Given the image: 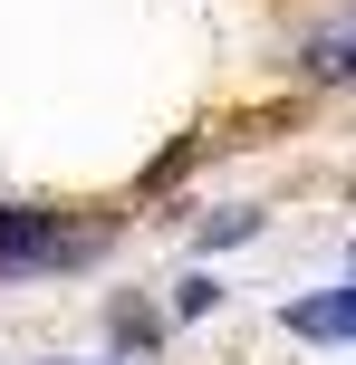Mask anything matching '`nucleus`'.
I'll list each match as a JSON object with an SVG mask.
<instances>
[{
	"instance_id": "f257e3e1",
	"label": "nucleus",
	"mask_w": 356,
	"mask_h": 365,
	"mask_svg": "<svg viewBox=\"0 0 356 365\" xmlns=\"http://www.w3.org/2000/svg\"><path fill=\"white\" fill-rule=\"evenodd\" d=\"M96 250H106V231H68L58 212L0 202V279H29V269H87Z\"/></svg>"
},
{
	"instance_id": "f03ea898",
	"label": "nucleus",
	"mask_w": 356,
	"mask_h": 365,
	"mask_svg": "<svg viewBox=\"0 0 356 365\" xmlns=\"http://www.w3.org/2000/svg\"><path fill=\"white\" fill-rule=\"evenodd\" d=\"M299 68H308V87H356V0L327 10L318 29L299 38Z\"/></svg>"
},
{
	"instance_id": "7ed1b4c3",
	"label": "nucleus",
	"mask_w": 356,
	"mask_h": 365,
	"mask_svg": "<svg viewBox=\"0 0 356 365\" xmlns=\"http://www.w3.org/2000/svg\"><path fill=\"white\" fill-rule=\"evenodd\" d=\"M289 336H308V346H347L356 336V289H318L289 308Z\"/></svg>"
},
{
	"instance_id": "20e7f679",
	"label": "nucleus",
	"mask_w": 356,
	"mask_h": 365,
	"mask_svg": "<svg viewBox=\"0 0 356 365\" xmlns=\"http://www.w3.org/2000/svg\"><path fill=\"white\" fill-rule=\"evenodd\" d=\"M260 231V212H222V221H203V250H222V240H250Z\"/></svg>"
},
{
	"instance_id": "39448f33",
	"label": "nucleus",
	"mask_w": 356,
	"mask_h": 365,
	"mask_svg": "<svg viewBox=\"0 0 356 365\" xmlns=\"http://www.w3.org/2000/svg\"><path fill=\"white\" fill-rule=\"evenodd\" d=\"M173 308H183V317H203V308H222V289H212V279H183V289H173Z\"/></svg>"
}]
</instances>
